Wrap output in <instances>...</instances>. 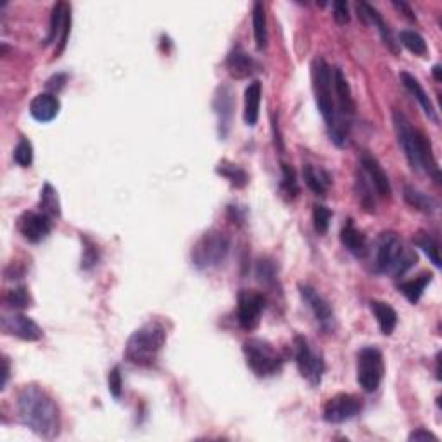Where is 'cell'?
<instances>
[{
    "instance_id": "6da1fadb",
    "label": "cell",
    "mask_w": 442,
    "mask_h": 442,
    "mask_svg": "<svg viewBox=\"0 0 442 442\" xmlns=\"http://www.w3.org/2000/svg\"><path fill=\"white\" fill-rule=\"evenodd\" d=\"M18 411L21 422L44 439L59 436L61 417L54 399L37 386H25L18 394Z\"/></svg>"
},
{
    "instance_id": "7a4b0ae2",
    "label": "cell",
    "mask_w": 442,
    "mask_h": 442,
    "mask_svg": "<svg viewBox=\"0 0 442 442\" xmlns=\"http://www.w3.org/2000/svg\"><path fill=\"white\" fill-rule=\"evenodd\" d=\"M394 118V128L396 135H398V142L401 146L403 152H405L408 163L415 171H427L432 175L434 180H441L439 166H437L436 159L432 154V146H430L429 139L411 125L401 110H394L392 114Z\"/></svg>"
},
{
    "instance_id": "3957f363",
    "label": "cell",
    "mask_w": 442,
    "mask_h": 442,
    "mask_svg": "<svg viewBox=\"0 0 442 442\" xmlns=\"http://www.w3.org/2000/svg\"><path fill=\"white\" fill-rule=\"evenodd\" d=\"M311 76H313V89L316 95V104H318L320 113H322L323 120H325L327 127H329L330 137L334 140L335 146L342 147L346 144V127L339 123L337 110H335V101H334V80H332V70L327 64L325 59L318 57L313 61L311 66Z\"/></svg>"
},
{
    "instance_id": "277c9868",
    "label": "cell",
    "mask_w": 442,
    "mask_h": 442,
    "mask_svg": "<svg viewBox=\"0 0 442 442\" xmlns=\"http://www.w3.org/2000/svg\"><path fill=\"white\" fill-rule=\"evenodd\" d=\"M166 344V329L159 322H149L130 335L125 358L133 365L149 367L156 363Z\"/></svg>"
},
{
    "instance_id": "5b68a950",
    "label": "cell",
    "mask_w": 442,
    "mask_h": 442,
    "mask_svg": "<svg viewBox=\"0 0 442 442\" xmlns=\"http://www.w3.org/2000/svg\"><path fill=\"white\" fill-rule=\"evenodd\" d=\"M417 263V253L403 244L396 234H382L375 254V268L384 275L403 277Z\"/></svg>"
},
{
    "instance_id": "8992f818",
    "label": "cell",
    "mask_w": 442,
    "mask_h": 442,
    "mask_svg": "<svg viewBox=\"0 0 442 442\" xmlns=\"http://www.w3.org/2000/svg\"><path fill=\"white\" fill-rule=\"evenodd\" d=\"M230 253V239L223 232L211 230L192 247V263L199 270H211L220 266Z\"/></svg>"
},
{
    "instance_id": "52a82bcc",
    "label": "cell",
    "mask_w": 442,
    "mask_h": 442,
    "mask_svg": "<svg viewBox=\"0 0 442 442\" xmlns=\"http://www.w3.org/2000/svg\"><path fill=\"white\" fill-rule=\"evenodd\" d=\"M247 367L258 377H273L284 367V358L270 342L263 339H249L244 342Z\"/></svg>"
},
{
    "instance_id": "ba28073f",
    "label": "cell",
    "mask_w": 442,
    "mask_h": 442,
    "mask_svg": "<svg viewBox=\"0 0 442 442\" xmlns=\"http://www.w3.org/2000/svg\"><path fill=\"white\" fill-rule=\"evenodd\" d=\"M384 356L377 348H365L358 354V384L372 394L380 387L384 379Z\"/></svg>"
},
{
    "instance_id": "9c48e42d",
    "label": "cell",
    "mask_w": 442,
    "mask_h": 442,
    "mask_svg": "<svg viewBox=\"0 0 442 442\" xmlns=\"http://www.w3.org/2000/svg\"><path fill=\"white\" fill-rule=\"evenodd\" d=\"M294 358L296 365L299 368V373L313 386H318L322 382L323 372H325V361L311 349L310 342L306 337H296L294 342Z\"/></svg>"
},
{
    "instance_id": "30bf717a",
    "label": "cell",
    "mask_w": 442,
    "mask_h": 442,
    "mask_svg": "<svg viewBox=\"0 0 442 442\" xmlns=\"http://www.w3.org/2000/svg\"><path fill=\"white\" fill-rule=\"evenodd\" d=\"M363 410V401L353 394H339L327 403L323 410V420L329 424H344L353 420Z\"/></svg>"
},
{
    "instance_id": "8fae6325",
    "label": "cell",
    "mask_w": 442,
    "mask_h": 442,
    "mask_svg": "<svg viewBox=\"0 0 442 442\" xmlns=\"http://www.w3.org/2000/svg\"><path fill=\"white\" fill-rule=\"evenodd\" d=\"M266 299L263 294L253 291H242L239 294V325L244 330H254L259 325L261 313L265 311Z\"/></svg>"
},
{
    "instance_id": "7c38bea8",
    "label": "cell",
    "mask_w": 442,
    "mask_h": 442,
    "mask_svg": "<svg viewBox=\"0 0 442 442\" xmlns=\"http://www.w3.org/2000/svg\"><path fill=\"white\" fill-rule=\"evenodd\" d=\"M71 32V9L68 4L57 2L52 9L51 16V28H49V35L45 38V45L54 44L59 42V47L56 51V57L64 51L68 44V37Z\"/></svg>"
},
{
    "instance_id": "4fadbf2b",
    "label": "cell",
    "mask_w": 442,
    "mask_h": 442,
    "mask_svg": "<svg viewBox=\"0 0 442 442\" xmlns=\"http://www.w3.org/2000/svg\"><path fill=\"white\" fill-rule=\"evenodd\" d=\"M52 218H49L44 213L35 211H25L18 218V230L23 235V239L28 240L32 244L42 242L47 239V235L52 230Z\"/></svg>"
},
{
    "instance_id": "5bb4252c",
    "label": "cell",
    "mask_w": 442,
    "mask_h": 442,
    "mask_svg": "<svg viewBox=\"0 0 442 442\" xmlns=\"http://www.w3.org/2000/svg\"><path fill=\"white\" fill-rule=\"evenodd\" d=\"M2 330L9 335H16L23 341H38L42 337L40 327L30 316L11 313L2 316Z\"/></svg>"
},
{
    "instance_id": "9a60e30c",
    "label": "cell",
    "mask_w": 442,
    "mask_h": 442,
    "mask_svg": "<svg viewBox=\"0 0 442 442\" xmlns=\"http://www.w3.org/2000/svg\"><path fill=\"white\" fill-rule=\"evenodd\" d=\"M358 16H361V19H363L365 23H373V25L377 26V30H379V33H380V37H382V40H384V44L387 45L389 49H391L392 52H394V54H398L399 52V49H398V42L394 40V35H392V32H391V28H389V25L386 21H384V18H382V14L379 13V11L375 9V7L373 6H370L368 2H360L358 4Z\"/></svg>"
},
{
    "instance_id": "2e32d148",
    "label": "cell",
    "mask_w": 442,
    "mask_h": 442,
    "mask_svg": "<svg viewBox=\"0 0 442 442\" xmlns=\"http://www.w3.org/2000/svg\"><path fill=\"white\" fill-rule=\"evenodd\" d=\"M361 166H363L365 173H367L370 180H372L377 192L380 194V197H391L392 194L391 182H389L387 173L384 171V168L380 166V163L377 161V158H373L372 154L365 152V154L361 156Z\"/></svg>"
},
{
    "instance_id": "e0dca14e",
    "label": "cell",
    "mask_w": 442,
    "mask_h": 442,
    "mask_svg": "<svg viewBox=\"0 0 442 442\" xmlns=\"http://www.w3.org/2000/svg\"><path fill=\"white\" fill-rule=\"evenodd\" d=\"M59 99L51 92L38 94L32 101V104H30V113L40 123H49V121L54 120L57 114H59Z\"/></svg>"
},
{
    "instance_id": "ac0fdd59",
    "label": "cell",
    "mask_w": 442,
    "mask_h": 442,
    "mask_svg": "<svg viewBox=\"0 0 442 442\" xmlns=\"http://www.w3.org/2000/svg\"><path fill=\"white\" fill-rule=\"evenodd\" d=\"M299 291L303 299L306 301L308 306H310L311 311L315 313L316 320H318L322 325H330V323L334 322V310L330 308V304L327 303L313 287H310V285H299Z\"/></svg>"
},
{
    "instance_id": "d6986e66",
    "label": "cell",
    "mask_w": 442,
    "mask_h": 442,
    "mask_svg": "<svg viewBox=\"0 0 442 442\" xmlns=\"http://www.w3.org/2000/svg\"><path fill=\"white\" fill-rule=\"evenodd\" d=\"M227 70L234 78H249L258 71V63L242 49H234L227 57Z\"/></svg>"
},
{
    "instance_id": "ffe728a7",
    "label": "cell",
    "mask_w": 442,
    "mask_h": 442,
    "mask_svg": "<svg viewBox=\"0 0 442 442\" xmlns=\"http://www.w3.org/2000/svg\"><path fill=\"white\" fill-rule=\"evenodd\" d=\"M401 82L403 85H405V89L410 92L411 95H413L415 99H417L418 102H420L422 109H424V113L427 114V118L429 120H432L434 123H439V118H437V110L436 108H434L432 101H430V97L427 95V92L424 90V87L420 85V82H418L417 78H415L413 75L406 73V71H403L401 73Z\"/></svg>"
},
{
    "instance_id": "44dd1931",
    "label": "cell",
    "mask_w": 442,
    "mask_h": 442,
    "mask_svg": "<svg viewBox=\"0 0 442 442\" xmlns=\"http://www.w3.org/2000/svg\"><path fill=\"white\" fill-rule=\"evenodd\" d=\"M341 240L346 246V249L356 258H365L368 254V240L367 235L354 227L353 221H348L346 227L341 232Z\"/></svg>"
},
{
    "instance_id": "7402d4cb",
    "label": "cell",
    "mask_w": 442,
    "mask_h": 442,
    "mask_svg": "<svg viewBox=\"0 0 442 442\" xmlns=\"http://www.w3.org/2000/svg\"><path fill=\"white\" fill-rule=\"evenodd\" d=\"M332 80H334V90L335 95H337L339 109H341L342 114H348L349 116V114L354 113V101L348 80H346L341 68H335L334 73H332Z\"/></svg>"
},
{
    "instance_id": "603a6c76",
    "label": "cell",
    "mask_w": 442,
    "mask_h": 442,
    "mask_svg": "<svg viewBox=\"0 0 442 442\" xmlns=\"http://www.w3.org/2000/svg\"><path fill=\"white\" fill-rule=\"evenodd\" d=\"M370 308H372L373 315H375L377 322H379L382 334L391 335L396 325H398V313L394 311V308L389 306L387 303H382V301H372Z\"/></svg>"
},
{
    "instance_id": "cb8c5ba5",
    "label": "cell",
    "mask_w": 442,
    "mask_h": 442,
    "mask_svg": "<svg viewBox=\"0 0 442 442\" xmlns=\"http://www.w3.org/2000/svg\"><path fill=\"white\" fill-rule=\"evenodd\" d=\"M259 104H261V83L253 82L246 89V106H244V120L249 127L258 123Z\"/></svg>"
},
{
    "instance_id": "d4e9b609",
    "label": "cell",
    "mask_w": 442,
    "mask_h": 442,
    "mask_svg": "<svg viewBox=\"0 0 442 442\" xmlns=\"http://www.w3.org/2000/svg\"><path fill=\"white\" fill-rule=\"evenodd\" d=\"M303 177L306 185L316 194V196H325L332 184V178L327 171L316 170L315 166L306 165L303 168Z\"/></svg>"
},
{
    "instance_id": "484cf974",
    "label": "cell",
    "mask_w": 442,
    "mask_h": 442,
    "mask_svg": "<svg viewBox=\"0 0 442 442\" xmlns=\"http://www.w3.org/2000/svg\"><path fill=\"white\" fill-rule=\"evenodd\" d=\"M430 282H432V275H430V273H424V275L415 278V280H408L399 284V292H401L411 304H417L418 301H420V297L424 296V291Z\"/></svg>"
},
{
    "instance_id": "4316f807",
    "label": "cell",
    "mask_w": 442,
    "mask_h": 442,
    "mask_svg": "<svg viewBox=\"0 0 442 442\" xmlns=\"http://www.w3.org/2000/svg\"><path fill=\"white\" fill-rule=\"evenodd\" d=\"M266 13L263 2L254 4L253 9V28H254V38H256V47L259 51L266 49L268 45V28H266Z\"/></svg>"
},
{
    "instance_id": "83f0119b",
    "label": "cell",
    "mask_w": 442,
    "mask_h": 442,
    "mask_svg": "<svg viewBox=\"0 0 442 442\" xmlns=\"http://www.w3.org/2000/svg\"><path fill=\"white\" fill-rule=\"evenodd\" d=\"M405 199L408 204L413 206V208L418 209V211L427 213V215H432L437 208V203L432 199V197H429L427 194L420 192V190L413 189V187H406Z\"/></svg>"
},
{
    "instance_id": "f1b7e54d",
    "label": "cell",
    "mask_w": 442,
    "mask_h": 442,
    "mask_svg": "<svg viewBox=\"0 0 442 442\" xmlns=\"http://www.w3.org/2000/svg\"><path fill=\"white\" fill-rule=\"evenodd\" d=\"M215 109L220 116V127L227 128L232 118V110H234V101H232V92L228 87L218 90V95L215 99Z\"/></svg>"
},
{
    "instance_id": "f546056e",
    "label": "cell",
    "mask_w": 442,
    "mask_h": 442,
    "mask_svg": "<svg viewBox=\"0 0 442 442\" xmlns=\"http://www.w3.org/2000/svg\"><path fill=\"white\" fill-rule=\"evenodd\" d=\"M40 211L47 215L49 218H57L61 215L59 197H57L56 189L51 184H45L40 192Z\"/></svg>"
},
{
    "instance_id": "4dcf8cb0",
    "label": "cell",
    "mask_w": 442,
    "mask_h": 442,
    "mask_svg": "<svg viewBox=\"0 0 442 442\" xmlns=\"http://www.w3.org/2000/svg\"><path fill=\"white\" fill-rule=\"evenodd\" d=\"M415 246L420 247L422 251L429 256L430 261L434 263L436 268H441V254H439V242L432 237L430 234H425V232H420L417 234V237L413 239Z\"/></svg>"
},
{
    "instance_id": "1f68e13d",
    "label": "cell",
    "mask_w": 442,
    "mask_h": 442,
    "mask_svg": "<svg viewBox=\"0 0 442 442\" xmlns=\"http://www.w3.org/2000/svg\"><path fill=\"white\" fill-rule=\"evenodd\" d=\"M216 171H218L221 177L227 178L232 185L237 187V189H242V187H246L247 182H249L246 171L237 165H232V163H227V161L220 163L218 168H216Z\"/></svg>"
},
{
    "instance_id": "d6a6232c",
    "label": "cell",
    "mask_w": 442,
    "mask_h": 442,
    "mask_svg": "<svg viewBox=\"0 0 442 442\" xmlns=\"http://www.w3.org/2000/svg\"><path fill=\"white\" fill-rule=\"evenodd\" d=\"M399 40L405 45L410 52H413L415 56H425L429 52V47H427L425 38L420 35V33L413 32V30H403L401 35H399Z\"/></svg>"
},
{
    "instance_id": "836d02e7",
    "label": "cell",
    "mask_w": 442,
    "mask_h": 442,
    "mask_svg": "<svg viewBox=\"0 0 442 442\" xmlns=\"http://www.w3.org/2000/svg\"><path fill=\"white\" fill-rule=\"evenodd\" d=\"M282 192L287 197H291V199H294L297 194H299L296 171L289 165H285V163H282Z\"/></svg>"
},
{
    "instance_id": "e575fe53",
    "label": "cell",
    "mask_w": 442,
    "mask_h": 442,
    "mask_svg": "<svg viewBox=\"0 0 442 442\" xmlns=\"http://www.w3.org/2000/svg\"><path fill=\"white\" fill-rule=\"evenodd\" d=\"M6 303L9 304L11 308H14V310H26V308L32 306L33 301L30 292L26 291L25 287H16L13 289V291L7 292Z\"/></svg>"
},
{
    "instance_id": "d590c367",
    "label": "cell",
    "mask_w": 442,
    "mask_h": 442,
    "mask_svg": "<svg viewBox=\"0 0 442 442\" xmlns=\"http://www.w3.org/2000/svg\"><path fill=\"white\" fill-rule=\"evenodd\" d=\"M83 242V256H82V268L90 270L97 265L99 261V247L95 246L94 240H90L87 235H82Z\"/></svg>"
},
{
    "instance_id": "8d00e7d4",
    "label": "cell",
    "mask_w": 442,
    "mask_h": 442,
    "mask_svg": "<svg viewBox=\"0 0 442 442\" xmlns=\"http://www.w3.org/2000/svg\"><path fill=\"white\" fill-rule=\"evenodd\" d=\"M14 161L19 166L28 168L33 163V146L28 139H21L18 142L16 149H14Z\"/></svg>"
},
{
    "instance_id": "74e56055",
    "label": "cell",
    "mask_w": 442,
    "mask_h": 442,
    "mask_svg": "<svg viewBox=\"0 0 442 442\" xmlns=\"http://www.w3.org/2000/svg\"><path fill=\"white\" fill-rule=\"evenodd\" d=\"M330 220H332L330 209H327L325 206H322V204H316L315 211H313L315 230L318 232V234H327V230H329Z\"/></svg>"
},
{
    "instance_id": "f35d334b",
    "label": "cell",
    "mask_w": 442,
    "mask_h": 442,
    "mask_svg": "<svg viewBox=\"0 0 442 442\" xmlns=\"http://www.w3.org/2000/svg\"><path fill=\"white\" fill-rule=\"evenodd\" d=\"M256 275L259 278V282H263V284H270V282L275 280V277H277L275 265H273L272 261H268V259H261V261L258 263Z\"/></svg>"
},
{
    "instance_id": "ab89813d",
    "label": "cell",
    "mask_w": 442,
    "mask_h": 442,
    "mask_svg": "<svg viewBox=\"0 0 442 442\" xmlns=\"http://www.w3.org/2000/svg\"><path fill=\"white\" fill-rule=\"evenodd\" d=\"M334 7V19L339 23V25H348L351 21V14H349V4L344 2V0H337V2L332 4Z\"/></svg>"
},
{
    "instance_id": "60d3db41",
    "label": "cell",
    "mask_w": 442,
    "mask_h": 442,
    "mask_svg": "<svg viewBox=\"0 0 442 442\" xmlns=\"http://www.w3.org/2000/svg\"><path fill=\"white\" fill-rule=\"evenodd\" d=\"M121 389H123V379H121L120 368L116 367L109 372V392L118 399L121 396Z\"/></svg>"
},
{
    "instance_id": "b9f144b4",
    "label": "cell",
    "mask_w": 442,
    "mask_h": 442,
    "mask_svg": "<svg viewBox=\"0 0 442 442\" xmlns=\"http://www.w3.org/2000/svg\"><path fill=\"white\" fill-rule=\"evenodd\" d=\"M64 82H66V76H64V75H57V76H54V78H52V80H49L47 89L51 90V94L56 95V94L59 92V90L64 87Z\"/></svg>"
},
{
    "instance_id": "7bdbcfd3",
    "label": "cell",
    "mask_w": 442,
    "mask_h": 442,
    "mask_svg": "<svg viewBox=\"0 0 442 442\" xmlns=\"http://www.w3.org/2000/svg\"><path fill=\"white\" fill-rule=\"evenodd\" d=\"M410 441H415V442H418V441H437V437L434 436V434L427 432V430H424V429H418V430H415L413 434H411Z\"/></svg>"
},
{
    "instance_id": "ee69618b",
    "label": "cell",
    "mask_w": 442,
    "mask_h": 442,
    "mask_svg": "<svg viewBox=\"0 0 442 442\" xmlns=\"http://www.w3.org/2000/svg\"><path fill=\"white\" fill-rule=\"evenodd\" d=\"M394 6L398 7L399 11H403V13H405V16L410 19V21H417V16H415V13L411 11V7L408 6L406 2H394Z\"/></svg>"
},
{
    "instance_id": "f6af8a7d",
    "label": "cell",
    "mask_w": 442,
    "mask_h": 442,
    "mask_svg": "<svg viewBox=\"0 0 442 442\" xmlns=\"http://www.w3.org/2000/svg\"><path fill=\"white\" fill-rule=\"evenodd\" d=\"M7 380H9V360L4 356L2 358V384H0V389H6Z\"/></svg>"
},
{
    "instance_id": "bcb514c9",
    "label": "cell",
    "mask_w": 442,
    "mask_h": 442,
    "mask_svg": "<svg viewBox=\"0 0 442 442\" xmlns=\"http://www.w3.org/2000/svg\"><path fill=\"white\" fill-rule=\"evenodd\" d=\"M434 76L437 82H441V66H434Z\"/></svg>"
}]
</instances>
